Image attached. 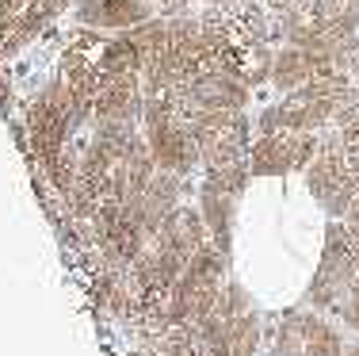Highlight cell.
I'll list each match as a JSON object with an SVG mask.
<instances>
[{
	"label": "cell",
	"instance_id": "6da1fadb",
	"mask_svg": "<svg viewBox=\"0 0 359 356\" xmlns=\"http://www.w3.org/2000/svg\"><path fill=\"white\" fill-rule=\"evenodd\" d=\"M359 276V242L348 234V226L340 218H332L325 230V249H321V265L313 272V284L306 291L313 310H340Z\"/></svg>",
	"mask_w": 359,
	"mask_h": 356
},
{
	"label": "cell",
	"instance_id": "7a4b0ae2",
	"mask_svg": "<svg viewBox=\"0 0 359 356\" xmlns=\"http://www.w3.org/2000/svg\"><path fill=\"white\" fill-rule=\"evenodd\" d=\"M180 92L191 107H207V112H245V104H249V81L222 65L203 70L199 77L180 84Z\"/></svg>",
	"mask_w": 359,
	"mask_h": 356
},
{
	"label": "cell",
	"instance_id": "3957f363",
	"mask_svg": "<svg viewBox=\"0 0 359 356\" xmlns=\"http://www.w3.org/2000/svg\"><path fill=\"white\" fill-rule=\"evenodd\" d=\"M153 242H157L161 249L176 253V257L191 261L195 253H199L203 245L210 242V226H207V218H203L199 207H184V203H180L172 215H168V223L161 226V234L153 237Z\"/></svg>",
	"mask_w": 359,
	"mask_h": 356
},
{
	"label": "cell",
	"instance_id": "277c9868",
	"mask_svg": "<svg viewBox=\"0 0 359 356\" xmlns=\"http://www.w3.org/2000/svg\"><path fill=\"white\" fill-rule=\"evenodd\" d=\"M180 196H184V176H180V173H165V169H161V173L149 180V188H145L138 199H130L134 207H138L142 223H145L149 242L161 234V226L168 223V215L180 207Z\"/></svg>",
	"mask_w": 359,
	"mask_h": 356
},
{
	"label": "cell",
	"instance_id": "5b68a950",
	"mask_svg": "<svg viewBox=\"0 0 359 356\" xmlns=\"http://www.w3.org/2000/svg\"><path fill=\"white\" fill-rule=\"evenodd\" d=\"M321 73H337V65H332L329 58H321V54H310V50H302V46H290V42H283V46L276 50L271 84H276L283 96L294 92V88H302V84H310L313 77H321Z\"/></svg>",
	"mask_w": 359,
	"mask_h": 356
},
{
	"label": "cell",
	"instance_id": "8992f818",
	"mask_svg": "<svg viewBox=\"0 0 359 356\" xmlns=\"http://www.w3.org/2000/svg\"><path fill=\"white\" fill-rule=\"evenodd\" d=\"M84 27H107V31H130L134 23L149 20L153 4L145 0H81L76 4Z\"/></svg>",
	"mask_w": 359,
	"mask_h": 356
},
{
	"label": "cell",
	"instance_id": "52a82bcc",
	"mask_svg": "<svg viewBox=\"0 0 359 356\" xmlns=\"http://www.w3.org/2000/svg\"><path fill=\"white\" fill-rule=\"evenodd\" d=\"M233 203H237V196H229V192L215 188V184H203V188H199V211H203V218H207V226H210V242L222 245L226 253H229V223H233Z\"/></svg>",
	"mask_w": 359,
	"mask_h": 356
},
{
	"label": "cell",
	"instance_id": "ba28073f",
	"mask_svg": "<svg viewBox=\"0 0 359 356\" xmlns=\"http://www.w3.org/2000/svg\"><path fill=\"white\" fill-rule=\"evenodd\" d=\"M348 345L321 315L306 310V356H344Z\"/></svg>",
	"mask_w": 359,
	"mask_h": 356
},
{
	"label": "cell",
	"instance_id": "9c48e42d",
	"mask_svg": "<svg viewBox=\"0 0 359 356\" xmlns=\"http://www.w3.org/2000/svg\"><path fill=\"white\" fill-rule=\"evenodd\" d=\"M256 341H260V318L256 310H237L233 315V356H252Z\"/></svg>",
	"mask_w": 359,
	"mask_h": 356
},
{
	"label": "cell",
	"instance_id": "30bf717a",
	"mask_svg": "<svg viewBox=\"0 0 359 356\" xmlns=\"http://www.w3.org/2000/svg\"><path fill=\"white\" fill-rule=\"evenodd\" d=\"M271 65H276V50L268 42H256V46L245 50V81H249V88L271 81Z\"/></svg>",
	"mask_w": 359,
	"mask_h": 356
},
{
	"label": "cell",
	"instance_id": "8fae6325",
	"mask_svg": "<svg viewBox=\"0 0 359 356\" xmlns=\"http://www.w3.org/2000/svg\"><path fill=\"white\" fill-rule=\"evenodd\" d=\"M332 131L340 134V146H344V154H348V161H352V169H359V115L348 119V123H340V126H332Z\"/></svg>",
	"mask_w": 359,
	"mask_h": 356
},
{
	"label": "cell",
	"instance_id": "7c38bea8",
	"mask_svg": "<svg viewBox=\"0 0 359 356\" xmlns=\"http://www.w3.org/2000/svg\"><path fill=\"white\" fill-rule=\"evenodd\" d=\"M340 318L348 322V326L359 334V276H355V284H352V291H348V299H344V307H340Z\"/></svg>",
	"mask_w": 359,
	"mask_h": 356
},
{
	"label": "cell",
	"instance_id": "4fadbf2b",
	"mask_svg": "<svg viewBox=\"0 0 359 356\" xmlns=\"http://www.w3.org/2000/svg\"><path fill=\"white\" fill-rule=\"evenodd\" d=\"M344 226H348V234H352L355 242H359V196H355V203H352V207H348V215H344Z\"/></svg>",
	"mask_w": 359,
	"mask_h": 356
},
{
	"label": "cell",
	"instance_id": "5bb4252c",
	"mask_svg": "<svg viewBox=\"0 0 359 356\" xmlns=\"http://www.w3.org/2000/svg\"><path fill=\"white\" fill-rule=\"evenodd\" d=\"M187 4L191 0H161V15H180V12H187Z\"/></svg>",
	"mask_w": 359,
	"mask_h": 356
},
{
	"label": "cell",
	"instance_id": "9a60e30c",
	"mask_svg": "<svg viewBox=\"0 0 359 356\" xmlns=\"http://www.w3.org/2000/svg\"><path fill=\"white\" fill-rule=\"evenodd\" d=\"M210 8H233V4H241V0H207Z\"/></svg>",
	"mask_w": 359,
	"mask_h": 356
},
{
	"label": "cell",
	"instance_id": "2e32d148",
	"mask_svg": "<svg viewBox=\"0 0 359 356\" xmlns=\"http://www.w3.org/2000/svg\"><path fill=\"white\" fill-rule=\"evenodd\" d=\"M344 356H359V341H352V345H348V349H344Z\"/></svg>",
	"mask_w": 359,
	"mask_h": 356
}]
</instances>
